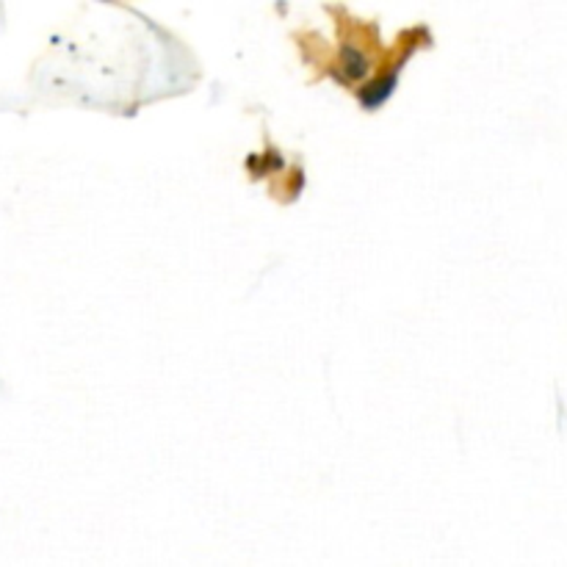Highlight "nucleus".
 Returning <instances> with one entry per match:
<instances>
[{
    "label": "nucleus",
    "instance_id": "nucleus-1",
    "mask_svg": "<svg viewBox=\"0 0 567 567\" xmlns=\"http://www.w3.org/2000/svg\"><path fill=\"white\" fill-rule=\"evenodd\" d=\"M371 72V59L363 54L357 45H343L341 59H338V72L335 75L341 78V83H352V81H363V78Z\"/></svg>",
    "mask_w": 567,
    "mask_h": 567
},
{
    "label": "nucleus",
    "instance_id": "nucleus-2",
    "mask_svg": "<svg viewBox=\"0 0 567 567\" xmlns=\"http://www.w3.org/2000/svg\"><path fill=\"white\" fill-rule=\"evenodd\" d=\"M397 78H399V72L390 70V72H385L382 78H377V81L366 83V86L361 90V95H357V97H361L363 108H379V106H382V103L388 101L393 92H397V83H399Z\"/></svg>",
    "mask_w": 567,
    "mask_h": 567
}]
</instances>
